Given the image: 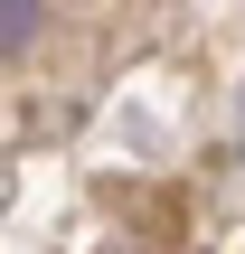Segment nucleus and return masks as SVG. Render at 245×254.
<instances>
[{
  "instance_id": "nucleus-1",
  "label": "nucleus",
  "mask_w": 245,
  "mask_h": 254,
  "mask_svg": "<svg viewBox=\"0 0 245 254\" xmlns=\"http://www.w3.org/2000/svg\"><path fill=\"white\" fill-rule=\"evenodd\" d=\"M28 28H38V0H0V47H19Z\"/></svg>"
}]
</instances>
